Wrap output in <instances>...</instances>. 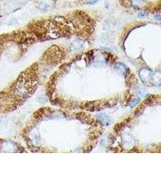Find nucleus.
I'll use <instances>...</instances> for the list:
<instances>
[{
  "label": "nucleus",
  "instance_id": "nucleus-1",
  "mask_svg": "<svg viewBox=\"0 0 161 181\" xmlns=\"http://www.w3.org/2000/svg\"><path fill=\"white\" fill-rule=\"evenodd\" d=\"M74 26L77 30H82L85 32H90L91 28V23L90 17H88L85 13L81 12H78L74 15Z\"/></svg>",
  "mask_w": 161,
  "mask_h": 181
},
{
  "label": "nucleus",
  "instance_id": "nucleus-3",
  "mask_svg": "<svg viewBox=\"0 0 161 181\" xmlns=\"http://www.w3.org/2000/svg\"><path fill=\"white\" fill-rule=\"evenodd\" d=\"M146 16H147L146 13H139V15H138V17H140V18H143V17H146Z\"/></svg>",
  "mask_w": 161,
  "mask_h": 181
},
{
  "label": "nucleus",
  "instance_id": "nucleus-2",
  "mask_svg": "<svg viewBox=\"0 0 161 181\" xmlns=\"http://www.w3.org/2000/svg\"><path fill=\"white\" fill-rule=\"evenodd\" d=\"M86 1L89 4H94V3L96 2H97L99 0H86Z\"/></svg>",
  "mask_w": 161,
  "mask_h": 181
}]
</instances>
